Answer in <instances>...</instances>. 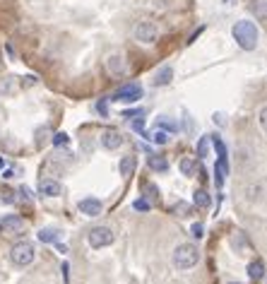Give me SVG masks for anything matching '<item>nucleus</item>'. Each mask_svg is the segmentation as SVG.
<instances>
[{
	"label": "nucleus",
	"mask_w": 267,
	"mask_h": 284,
	"mask_svg": "<svg viewBox=\"0 0 267 284\" xmlns=\"http://www.w3.org/2000/svg\"><path fill=\"white\" fill-rule=\"evenodd\" d=\"M231 34H234L236 44L243 48V51H253V48L258 46L260 32H258V27H255L251 19H241V22H236L234 29H231Z\"/></svg>",
	"instance_id": "nucleus-1"
},
{
	"label": "nucleus",
	"mask_w": 267,
	"mask_h": 284,
	"mask_svg": "<svg viewBox=\"0 0 267 284\" xmlns=\"http://www.w3.org/2000/svg\"><path fill=\"white\" fill-rule=\"evenodd\" d=\"M197 260H200V251L197 246L193 244H178L173 248V265L178 270H190L195 268Z\"/></svg>",
	"instance_id": "nucleus-2"
},
{
	"label": "nucleus",
	"mask_w": 267,
	"mask_h": 284,
	"mask_svg": "<svg viewBox=\"0 0 267 284\" xmlns=\"http://www.w3.org/2000/svg\"><path fill=\"white\" fill-rule=\"evenodd\" d=\"M34 255H36L34 246L29 244V241H19V244L12 246V251H10V260L15 262L17 268H27V265H32V262H34Z\"/></svg>",
	"instance_id": "nucleus-3"
},
{
	"label": "nucleus",
	"mask_w": 267,
	"mask_h": 284,
	"mask_svg": "<svg viewBox=\"0 0 267 284\" xmlns=\"http://www.w3.org/2000/svg\"><path fill=\"white\" fill-rule=\"evenodd\" d=\"M133 39L140 41V44H154V41L159 39V29L154 22H147V19H142V22H137L133 27Z\"/></svg>",
	"instance_id": "nucleus-4"
},
{
	"label": "nucleus",
	"mask_w": 267,
	"mask_h": 284,
	"mask_svg": "<svg viewBox=\"0 0 267 284\" xmlns=\"http://www.w3.org/2000/svg\"><path fill=\"white\" fill-rule=\"evenodd\" d=\"M87 241H89V246L92 248H106V246H111L113 241H116V234L109 229V227H94V229L87 234Z\"/></svg>",
	"instance_id": "nucleus-5"
},
{
	"label": "nucleus",
	"mask_w": 267,
	"mask_h": 284,
	"mask_svg": "<svg viewBox=\"0 0 267 284\" xmlns=\"http://www.w3.org/2000/svg\"><path fill=\"white\" fill-rule=\"evenodd\" d=\"M140 96H142L140 85H137V82H128V85H123L111 99H113V102H123V104H135V102H140Z\"/></svg>",
	"instance_id": "nucleus-6"
},
{
	"label": "nucleus",
	"mask_w": 267,
	"mask_h": 284,
	"mask_svg": "<svg viewBox=\"0 0 267 284\" xmlns=\"http://www.w3.org/2000/svg\"><path fill=\"white\" fill-rule=\"evenodd\" d=\"M0 229L8 236H19V234H24V219L17 217V214H8V217L0 219Z\"/></svg>",
	"instance_id": "nucleus-7"
},
{
	"label": "nucleus",
	"mask_w": 267,
	"mask_h": 284,
	"mask_svg": "<svg viewBox=\"0 0 267 284\" xmlns=\"http://www.w3.org/2000/svg\"><path fill=\"white\" fill-rule=\"evenodd\" d=\"M106 68H109V72H111V75H116V77L126 75V70H128L126 55H123V53H111L109 60H106Z\"/></svg>",
	"instance_id": "nucleus-8"
},
{
	"label": "nucleus",
	"mask_w": 267,
	"mask_h": 284,
	"mask_svg": "<svg viewBox=\"0 0 267 284\" xmlns=\"http://www.w3.org/2000/svg\"><path fill=\"white\" fill-rule=\"evenodd\" d=\"M79 212L87 214V217H96V214L104 212V205L101 200H96V197H85V200H79Z\"/></svg>",
	"instance_id": "nucleus-9"
},
{
	"label": "nucleus",
	"mask_w": 267,
	"mask_h": 284,
	"mask_svg": "<svg viewBox=\"0 0 267 284\" xmlns=\"http://www.w3.org/2000/svg\"><path fill=\"white\" fill-rule=\"evenodd\" d=\"M120 145H123V135L118 133V130L111 128V130H104L101 133V147L104 150H118Z\"/></svg>",
	"instance_id": "nucleus-10"
},
{
	"label": "nucleus",
	"mask_w": 267,
	"mask_h": 284,
	"mask_svg": "<svg viewBox=\"0 0 267 284\" xmlns=\"http://www.w3.org/2000/svg\"><path fill=\"white\" fill-rule=\"evenodd\" d=\"M39 193L44 197H58L60 193H63V188H60V183L53 181V178H46V181L39 183Z\"/></svg>",
	"instance_id": "nucleus-11"
},
{
	"label": "nucleus",
	"mask_w": 267,
	"mask_h": 284,
	"mask_svg": "<svg viewBox=\"0 0 267 284\" xmlns=\"http://www.w3.org/2000/svg\"><path fill=\"white\" fill-rule=\"evenodd\" d=\"M227 174H229V161H227V154H221V157L217 159V176H214L217 186H221V183H224Z\"/></svg>",
	"instance_id": "nucleus-12"
},
{
	"label": "nucleus",
	"mask_w": 267,
	"mask_h": 284,
	"mask_svg": "<svg viewBox=\"0 0 267 284\" xmlns=\"http://www.w3.org/2000/svg\"><path fill=\"white\" fill-rule=\"evenodd\" d=\"M248 8L255 15V19H267V0H251Z\"/></svg>",
	"instance_id": "nucleus-13"
},
{
	"label": "nucleus",
	"mask_w": 267,
	"mask_h": 284,
	"mask_svg": "<svg viewBox=\"0 0 267 284\" xmlns=\"http://www.w3.org/2000/svg\"><path fill=\"white\" fill-rule=\"evenodd\" d=\"M171 77H173V68H171V65H164V68L157 72L154 85H157V87H164V85H169V82H171Z\"/></svg>",
	"instance_id": "nucleus-14"
},
{
	"label": "nucleus",
	"mask_w": 267,
	"mask_h": 284,
	"mask_svg": "<svg viewBox=\"0 0 267 284\" xmlns=\"http://www.w3.org/2000/svg\"><path fill=\"white\" fill-rule=\"evenodd\" d=\"M248 277L255 279V282L262 279V277H265V262H262V260H253L251 265H248Z\"/></svg>",
	"instance_id": "nucleus-15"
},
{
	"label": "nucleus",
	"mask_w": 267,
	"mask_h": 284,
	"mask_svg": "<svg viewBox=\"0 0 267 284\" xmlns=\"http://www.w3.org/2000/svg\"><path fill=\"white\" fill-rule=\"evenodd\" d=\"M135 166H137V159H135L133 154H128V157L120 159V166H118V169H120V174L123 176H130L135 171Z\"/></svg>",
	"instance_id": "nucleus-16"
},
{
	"label": "nucleus",
	"mask_w": 267,
	"mask_h": 284,
	"mask_svg": "<svg viewBox=\"0 0 267 284\" xmlns=\"http://www.w3.org/2000/svg\"><path fill=\"white\" fill-rule=\"evenodd\" d=\"M147 164H150L152 171H166V169H169V161H166L164 157H157V154H150Z\"/></svg>",
	"instance_id": "nucleus-17"
},
{
	"label": "nucleus",
	"mask_w": 267,
	"mask_h": 284,
	"mask_svg": "<svg viewBox=\"0 0 267 284\" xmlns=\"http://www.w3.org/2000/svg\"><path fill=\"white\" fill-rule=\"evenodd\" d=\"M58 238H60V231H55V229H41L39 231L41 244H58Z\"/></svg>",
	"instance_id": "nucleus-18"
},
{
	"label": "nucleus",
	"mask_w": 267,
	"mask_h": 284,
	"mask_svg": "<svg viewBox=\"0 0 267 284\" xmlns=\"http://www.w3.org/2000/svg\"><path fill=\"white\" fill-rule=\"evenodd\" d=\"M147 137H150L152 142H157V145H166V142H169V133H166V130H161V128H154Z\"/></svg>",
	"instance_id": "nucleus-19"
},
{
	"label": "nucleus",
	"mask_w": 267,
	"mask_h": 284,
	"mask_svg": "<svg viewBox=\"0 0 267 284\" xmlns=\"http://www.w3.org/2000/svg\"><path fill=\"white\" fill-rule=\"evenodd\" d=\"M193 202H195L197 207H210V195L204 193V190H195V195H193Z\"/></svg>",
	"instance_id": "nucleus-20"
},
{
	"label": "nucleus",
	"mask_w": 267,
	"mask_h": 284,
	"mask_svg": "<svg viewBox=\"0 0 267 284\" xmlns=\"http://www.w3.org/2000/svg\"><path fill=\"white\" fill-rule=\"evenodd\" d=\"M128 123L133 126V130H137V133H142V128H145V111H142V113H137L135 118H130V120H128Z\"/></svg>",
	"instance_id": "nucleus-21"
},
{
	"label": "nucleus",
	"mask_w": 267,
	"mask_h": 284,
	"mask_svg": "<svg viewBox=\"0 0 267 284\" xmlns=\"http://www.w3.org/2000/svg\"><path fill=\"white\" fill-rule=\"evenodd\" d=\"M181 171L186 176H193L195 174V161L193 159H181Z\"/></svg>",
	"instance_id": "nucleus-22"
},
{
	"label": "nucleus",
	"mask_w": 267,
	"mask_h": 284,
	"mask_svg": "<svg viewBox=\"0 0 267 284\" xmlns=\"http://www.w3.org/2000/svg\"><path fill=\"white\" fill-rule=\"evenodd\" d=\"M157 128H161V130H166V133H176V123H173V120H166V118H159Z\"/></svg>",
	"instance_id": "nucleus-23"
},
{
	"label": "nucleus",
	"mask_w": 267,
	"mask_h": 284,
	"mask_svg": "<svg viewBox=\"0 0 267 284\" xmlns=\"http://www.w3.org/2000/svg\"><path fill=\"white\" fill-rule=\"evenodd\" d=\"M133 207L137 210V212H147L152 205H150V200H145V197H137V200L133 202Z\"/></svg>",
	"instance_id": "nucleus-24"
},
{
	"label": "nucleus",
	"mask_w": 267,
	"mask_h": 284,
	"mask_svg": "<svg viewBox=\"0 0 267 284\" xmlns=\"http://www.w3.org/2000/svg\"><path fill=\"white\" fill-rule=\"evenodd\" d=\"M53 145H55V147H63V145H68V135H65V133H55L53 135Z\"/></svg>",
	"instance_id": "nucleus-25"
},
{
	"label": "nucleus",
	"mask_w": 267,
	"mask_h": 284,
	"mask_svg": "<svg viewBox=\"0 0 267 284\" xmlns=\"http://www.w3.org/2000/svg\"><path fill=\"white\" fill-rule=\"evenodd\" d=\"M190 234H193V238H202L204 236V227L202 224H193V227H190Z\"/></svg>",
	"instance_id": "nucleus-26"
},
{
	"label": "nucleus",
	"mask_w": 267,
	"mask_h": 284,
	"mask_svg": "<svg viewBox=\"0 0 267 284\" xmlns=\"http://www.w3.org/2000/svg\"><path fill=\"white\" fill-rule=\"evenodd\" d=\"M0 200H3V202H15L17 200V195H15V190H3V195H0Z\"/></svg>",
	"instance_id": "nucleus-27"
},
{
	"label": "nucleus",
	"mask_w": 267,
	"mask_h": 284,
	"mask_svg": "<svg viewBox=\"0 0 267 284\" xmlns=\"http://www.w3.org/2000/svg\"><path fill=\"white\" fill-rule=\"evenodd\" d=\"M207 145H210V137H202L200 147H197V157H207Z\"/></svg>",
	"instance_id": "nucleus-28"
},
{
	"label": "nucleus",
	"mask_w": 267,
	"mask_h": 284,
	"mask_svg": "<svg viewBox=\"0 0 267 284\" xmlns=\"http://www.w3.org/2000/svg\"><path fill=\"white\" fill-rule=\"evenodd\" d=\"M258 120H260V128H262V130L267 133V106H265V109H260Z\"/></svg>",
	"instance_id": "nucleus-29"
},
{
	"label": "nucleus",
	"mask_w": 267,
	"mask_h": 284,
	"mask_svg": "<svg viewBox=\"0 0 267 284\" xmlns=\"http://www.w3.org/2000/svg\"><path fill=\"white\" fill-rule=\"evenodd\" d=\"M15 174H17L15 166H5V169H3V178H12Z\"/></svg>",
	"instance_id": "nucleus-30"
},
{
	"label": "nucleus",
	"mask_w": 267,
	"mask_h": 284,
	"mask_svg": "<svg viewBox=\"0 0 267 284\" xmlns=\"http://www.w3.org/2000/svg\"><path fill=\"white\" fill-rule=\"evenodd\" d=\"M188 210H190V207L188 205H183V202H181V205H176V212H178V214H181V217H188Z\"/></svg>",
	"instance_id": "nucleus-31"
},
{
	"label": "nucleus",
	"mask_w": 267,
	"mask_h": 284,
	"mask_svg": "<svg viewBox=\"0 0 267 284\" xmlns=\"http://www.w3.org/2000/svg\"><path fill=\"white\" fill-rule=\"evenodd\" d=\"M137 113H142V109H140V111H126V113H123V118H126V120H130V118H135Z\"/></svg>",
	"instance_id": "nucleus-32"
},
{
	"label": "nucleus",
	"mask_w": 267,
	"mask_h": 284,
	"mask_svg": "<svg viewBox=\"0 0 267 284\" xmlns=\"http://www.w3.org/2000/svg\"><path fill=\"white\" fill-rule=\"evenodd\" d=\"M19 193H22L24 200H32V193H29V188H24V186H22V188H19Z\"/></svg>",
	"instance_id": "nucleus-33"
},
{
	"label": "nucleus",
	"mask_w": 267,
	"mask_h": 284,
	"mask_svg": "<svg viewBox=\"0 0 267 284\" xmlns=\"http://www.w3.org/2000/svg\"><path fill=\"white\" fill-rule=\"evenodd\" d=\"M96 109H99L101 116H106V102H99V104H96Z\"/></svg>",
	"instance_id": "nucleus-34"
},
{
	"label": "nucleus",
	"mask_w": 267,
	"mask_h": 284,
	"mask_svg": "<svg viewBox=\"0 0 267 284\" xmlns=\"http://www.w3.org/2000/svg\"><path fill=\"white\" fill-rule=\"evenodd\" d=\"M3 169H5V159L0 157V171H3Z\"/></svg>",
	"instance_id": "nucleus-35"
},
{
	"label": "nucleus",
	"mask_w": 267,
	"mask_h": 284,
	"mask_svg": "<svg viewBox=\"0 0 267 284\" xmlns=\"http://www.w3.org/2000/svg\"><path fill=\"white\" fill-rule=\"evenodd\" d=\"M229 284H241V282H229Z\"/></svg>",
	"instance_id": "nucleus-36"
}]
</instances>
